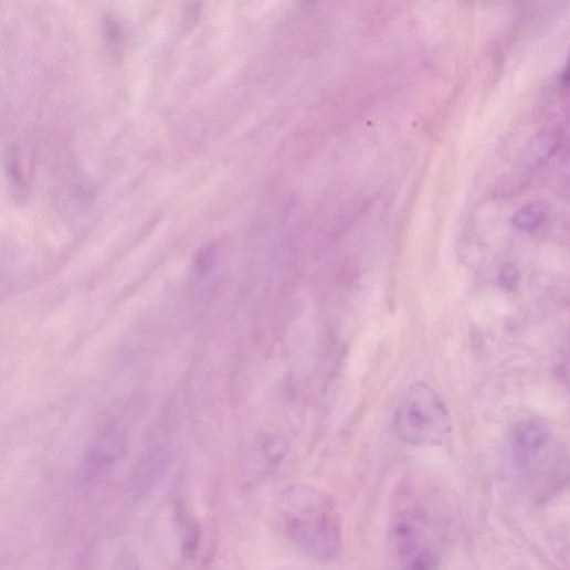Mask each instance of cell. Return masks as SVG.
<instances>
[{"mask_svg": "<svg viewBox=\"0 0 570 570\" xmlns=\"http://www.w3.org/2000/svg\"><path fill=\"white\" fill-rule=\"evenodd\" d=\"M274 517L282 535L310 558L330 562L341 553L340 513L317 487L294 484L283 489L275 502Z\"/></svg>", "mask_w": 570, "mask_h": 570, "instance_id": "6da1fadb", "label": "cell"}, {"mask_svg": "<svg viewBox=\"0 0 570 570\" xmlns=\"http://www.w3.org/2000/svg\"><path fill=\"white\" fill-rule=\"evenodd\" d=\"M439 517L436 503L428 489L405 484L395 492L388 527L395 570H439Z\"/></svg>", "mask_w": 570, "mask_h": 570, "instance_id": "7a4b0ae2", "label": "cell"}, {"mask_svg": "<svg viewBox=\"0 0 570 570\" xmlns=\"http://www.w3.org/2000/svg\"><path fill=\"white\" fill-rule=\"evenodd\" d=\"M398 437L412 446H439L451 435V415L442 398L426 383L412 384L393 420Z\"/></svg>", "mask_w": 570, "mask_h": 570, "instance_id": "3957f363", "label": "cell"}, {"mask_svg": "<svg viewBox=\"0 0 570 570\" xmlns=\"http://www.w3.org/2000/svg\"><path fill=\"white\" fill-rule=\"evenodd\" d=\"M548 439V430L542 422L526 420L520 422L514 433L516 461L526 465L541 451Z\"/></svg>", "mask_w": 570, "mask_h": 570, "instance_id": "277c9868", "label": "cell"}, {"mask_svg": "<svg viewBox=\"0 0 570 570\" xmlns=\"http://www.w3.org/2000/svg\"><path fill=\"white\" fill-rule=\"evenodd\" d=\"M178 526L182 539V547L188 557H197L201 547L202 528L198 520L181 506H177Z\"/></svg>", "mask_w": 570, "mask_h": 570, "instance_id": "5b68a950", "label": "cell"}, {"mask_svg": "<svg viewBox=\"0 0 570 570\" xmlns=\"http://www.w3.org/2000/svg\"><path fill=\"white\" fill-rule=\"evenodd\" d=\"M548 205L541 200L531 201L518 209L511 222L514 226L521 231H534L546 220Z\"/></svg>", "mask_w": 570, "mask_h": 570, "instance_id": "8992f818", "label": "cell"}, {"mask_svg": "<svg viewBox=\"0 0 570 570\" xmlns=\"http://www.w3.org/2000/svg\"><path fill=\"white\" fill-rule=\"evenodd\" d=\"M520 273L516 265L506 264L499 272L500 287L506 292H515L518 288Z\"/></svg>", "mask_w": 570, "mask_h": 570, "instance_id": "52a82bcc", "label": "cell"}, {"mask_svg": "<svg viewBox=\"0 0 570 570\" xmlns=\"http://www.w3.org/2000/svg\"><path fill=\"white\" fill-rule=\"evenodd\" d=\"M112 570H140V566L131 551L123 550L116 556Z\"/></svg>", "mask_w": 570, "mask_h": 570, "instance_id": "ba28073f", "label": "cell"}, {"mask_svg": "<svg viewBox=\"0 0 570 570\" xmlns=\"http://www.w3.org/2000/svg\"><path fill=\"white\" fill-rule=\"evenodd\" d=\"M559 82H560V86L563 89H567V91L570 89V54H569V57L567 60V63L564 65L563 70L561 71Z\"/></svg>", "mask_w": 570, "mask_h": 570, "instance_id": "9c48e42d", "label": "cell"}, {"mask_svg": "<svg viewBox=\"0 0 570 570\" xmlns=\"http://www.w3.org/2000/svg\"><path fill=\"white\" fill-rule=\"evenodd\" d=\"M537 151L542 152L543 150H542V148H537ZM545 151H551V149H546ZM536 156L538 157V160H541V159H542V157H543V155H542V154H541V155H540V154H537Z\"/></svg>", "mask_w": 570, "mask_h": 570, "instance_id": "30bf717a", "label": "cell"}, {"mask_svg": "<svg viewBox=\"0 0 570 570\" xmlns=\"http://www.w3.org/2000/svg\"><path fill=\"white\" fill-rule=\"evenodd\" d=\"M569 339H570V329H569Z\"/></svg>", "mask_w": 570, "mask_h": 570, "instance_id": "8fae6325", "label": "cell"}]
</instances>
